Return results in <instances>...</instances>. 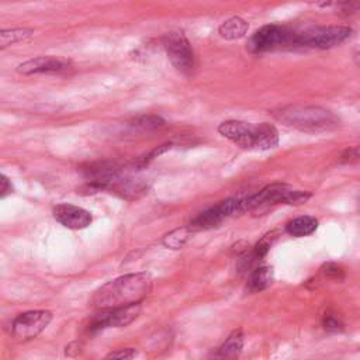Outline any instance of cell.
Returning a JSON list of instances; mask_svg holds the SVG:
<instances>
[{
  "mask_svg": "<svg viewBox=\"0 0 360 360\" xmlns=\"http://www.w3.org/2000/svg\"><path fill=\"white\" fill-rule=\"evenodd\" d=\"M0 198H6L8 194H11L13 193V184H11V181L8 180V177L7 176H4V174H1L0 176Z\"/></svg>",
  "mask_w": 360,
  "mask_h": 360,
  "instance_id": "cb8c5ba5",
  "label": "cell"
},
{
  "mask_svg": "<svg viewBox=\"0 0 360 360\" xmlns=\"http://www.w3.org/2000/svg\"><path fill=\"white\" fill-rule=\"evenodd\" d=\"M340 159L343 162H360V146L345 149Z\"/></svg>",
  "mask_w": 360,
  "mask_h": 360,
  "instance_id": "603a6c76",
  "label": "cell"
},
{
  "mask_svg": "<svg viewBox=\"0 0 360 360\" xmlns=\"http://www.w3.org/2000/svg\"><path fill=\"white\" fill-rule=\"evenodd\" d=\"M294 46H298V31L281 24L263 25L255 31L248 42V49L253 53H263Z\"/></svg>",
  "mask_w": 360,
  "mask_h": 360,
  "instance_id": "277c9868",
  "label": "cell"
},
{
  "mask_svg": "<svg viewBox=\"0 0 360 360\" xmlns=\"http://www.w3.org/2000/svg\"><path fill=\"white\" fill-rule=\"evenodd\" d=\"M52 215L62 226L75 231L87 228L93 221V217L87 210L68 202L55 205L52 210Z\"/></svg>",
  "mask_w": 360,
  "mask_h": 360,
  "instance_id": "30bf717a",
  "label": "cell"
},
{
  "mask_svg": "<svg viewBox=\"0 0 360 360\" xmlns=\"http://www.w3.org/2000/svg\"><path fill=\"white\" fill-rule=\"evenodd\" d=\"M248 22L240 18V17H231L228 20H225L219 27H218V34L224 38V39H239L242 37H245V34L248 32Z\"/></svg>",
  "mask_w": 360,
  "mask_h": 360,
  "instance_id": "5bb4252c",
  "label": "cell"
},
{
  "mask_svg": "<svg viewBox=\"0 0 360 360\" xmlns=\"http://www.w3.org/2000/svg\"><path fill=\"white\" fill-rule=\"evenodd\" d=\"M274 278V271L270 266H260L250 271L248 277V285L246 288L250 292H260L270 287Z\"/></svg>",
  "mask_w": 360,
  "mask_h": 360,
  "instance_id": "7c38bea8",
  "label": "cell"
},
{
  "mask_svg": "<svg viewBox=\"0 0 360 360\" xmlns=\"http://www.w3.org/2000/svg\"><path fill=\"white\" fill-rule=\"evenodd\" d=\"M169 149H172V143H163V145H160V146H158V148H155L152 152H149L146 156H143V158H141L139 160H138V166L139 167H143V166H146L150 160H153L155 158H158V156H160L162 153H165V152H167Z\"/></svg>",
  "mask_w": 360,
  "mask_h": 360,
  "instance_id": "d6986e66",
  "label": "cell"
},
{
  "mask_svg": "<svg viewBox=\"0 0 360 360\" xmlns=\"http://www.w3.org/2000/svg\"><path fill=\"white\" fill-rule=\"evenodd\" d=\"M32 35H34V30L27 28V27L1 30V32H0V48L6 49L10 45H14L17 42H22V41L30 39Z\"/></svg>",
  "mask_w": 360,
  "mask_h": 360,
  "instance_id": "e0dca14e",
  "label": "cell"
},
{
  "mask_svg": "<svg viewBox=\"0 0 360 360\" xmlns=\"http://www.w3.org/2000/svg\"><path fill=\"white\" fill-rule=\"evenodd\" d=\"M162 45L170 63L181 73L190 75L195 66L193 46L183 31H170L162 37Z\"/></svg>",
  "mask_w": 360,
  "mask_h": 360,
  "instance_id": "8992f818",
  "label": "cell"
},
{
  "mask_svg": "<svg viewBox=\"0 0 360 360\" xmlns=\"http://www.w3.org/2000/svg\"><path fill=\"white\" fill-rule=\"evenodd\" d=\"M129 125L134 128L149 131V129H156V128L165 125V120L156 114H142V115L132 118Z\"/></svg>",
  "mask_w": 360,
  "mask_h": 360,
  "instance_id": "ac0fdd59",
  "label": "cell"
},
{
  "mask_svg": "<svg viewBox=\"0 0 360 360\" xmlns=\"http://www.w3.org/2000/svg\"><path fill=\"white\" fill-rule=\"evenodd\" d=\"M352 59H353V63H354L356 66H359V68H360V45H359V46H356V48L353 49Z\"/></svg>",
  "mask_w": 360,
  "mask_h": 360,
  "instance_id": "484cf974",
  "label": "cell"
},
{
  "mask_svg": "<svg viewBox=\"0 0 360 360\" xmlns=\"http://www.w3.org/2000/svg\"><path fill=\"white\" fill-rule=\"evenodd\" d=\"M142 305L141 302L118 307V308H104L96 309V312L90 316L87 323V330L94 333L108 328H122L134 322L141 314Z\"/></svg>",
  "mask_w": 360,
  "mask_h": 360,
  "instance_id": "52a82bcc",
  "label": "cell"
},
{
  "mask_svg": "<svg viewBox=\"0 0 360 360\" xmlns=\"http://www.w3.org/2000/svg\"><path fill=\"white\" fill-rule=\"evenodd\" d=\"M191 233H193V231L188 225L172 229L170 232H167L162 236V245L167 249L179 250L188 242V239L191 238Z\"/></svg>",
  "mask_w": 360,
  "mask_h": 360,
  "instance_id": "9a60e30c",
  "label": "cell"
},
{
  "mask_svg": "<svg viewBox=\"0 0 360 360\" xmlns=\"http://www.w3.org/2000/svg\"><path fill=\"white\" fill-rule=\"evenodd\" d=\"M135 356H136V350L135 349L125 347V349H120L117 352H111L105 357L107 359H132Z\"/></svg>",
  "mask_w": 360,
  "mask_h": 360,
  "instance_id": "7402d4cb",
  "label": "cell"
},
{
  "mask_svg": "<svg viewBox=\"0 0 360 360\" xmlns=\"http://www.w3.org/2000/svg\"><path fill=\"white\" fill-rule=\"evenodd\" d=\"M52 321V312L34 309L17 315L11 323V335L21 342L37 338Z\"/></svg>",
  "mask_w": 360,
  "mask_h": 360,
  "instance_id": "9c48e42d",
  "label": "cell"
},
{
  "mask_svg": "<svg viewBox=\"0 0 360 360\" xmlns=\"http://www.w3.org/2000/svg\"><path fill=\"white\" fill-rule=\"evenodd\" d=\"M150 288L152 278L148 273L124 274L97 288L90 297L89 305L94 309H104L142 302Z\"/></svg>",
  "mask_w": 360,
  "mask_h": 360,
  "instance_id": "6da1fadb",
  "label": "cell"
},
{
  "mask_svg": "<svg viewBox=\"0 0 360 360\" xmlns=\"http://www.w3.org/2000/svg\"><path fill=\"white\" fill-rule=\"evenodd\" d=\"M356 0H336V3L342 7V10L347 11V10H352L353 8V3Z\"/></svg>",
  "mask_w": 360,
  "mask_h": 360,
  "instance_id": "d4e9b609",
  "label": "cell"
},
{
  "mask_svg": "<svg viewBox=\"0 0 360 360\" xmlns=\"http://www.w3.org/2000/svg\"><path fill=\"white\" fill-rule=\"evenodd\" d=\"M322 326L328 332H338L343 329V323L333 315H325L322 319Z\"/></svg>",
  "mask_w": 360,
  "mask_h": 360,
  "instance_id": "44dd1931",
  "label": "cell"
},
{
  "mask_svg": "<svg viewBox=\"0 0 360 360\" xmlns=\"http://www.w3.org/2000/svg\"><path fill=\"white\" fill-rule=\"evenodd\" d=\"M322 271L325 273L326 277L333 278V280H342L345 277V270L336 264V263H326L322 266Z\"/></svg>",
  "mask_w": 360,
  "mask_h": 360,
  "instance_id": "ffe728a7",
  "label": "cell"
},
{
  "mask_svg": "<svg viewBox=\"0 0 360 360\" xmlns=\"http://www.w3.org/2000/svg\"><path fill=\"white\" fill-rule=\"evenodd\" d=\"M271 115L283 125L308 134L329 132L340 125L339 118L332 111L318 105L290 104L273 110Z\"/></svg>",
  "mask_w": 360,
  "mask_h": 360,
  "instance_id": "7a4b0ae2",
  "label": "cell"
},
{
  "mask_svg": "<svg viewBox=\"0 0 360 360\" xmlns=\"http://www.w3.org/2000/svg\"><path fill=\"white\" fill-rule=\"evenodd\" d=\"M70 60L60 56H37L17 65L15 70L20 75H38V73H58L69 69Z\"/></svg>",
  "mask_w": 360,
  "mask_h": 360,
  "instance_id": "8fae6325",
  "label": "cell"
},
{
  "mask_svg": "<svg viewBox=\"0 0 360 360\" xmlns=\"http://www.w3.org/2000/svg\"><path fill=\"white\" fill-rule=\"evenodd\" d=\"M242 204H240V198L233 197V198H226L221 202H218L217 205H212L207 210H204L202 212H200L195 218L191 219L190 222V228L193 232L197 231H207V229H212L219 226L224 219L236 215V214H242Z\"/></svg>",
  "mask_w": 360,
  "mask_h": 360,
  "instance_id": "ba28073f",
  "label": "cell"
},
{
  "mask_svg": "<svg viewBox=\"0 0 360 360\" xmlns=\"http://www.w3.org/2000/svg\"><path fill=\"white\" fill-rule=\"evenodd\" d=\"M318 228V219L312 215L297 217L285 224V232L295 238H302L314 233Z\"/></svg>",
  "mask_w": 360,
  "mask_h": 360,
  "instance_id": "4fadbf2b",
  "label": "cell"
},
{
  "mask_svg": "<svg viewBox=\"0 0 360 360\" xmlns=\"http://www.w3.org/2000/svg\"><path fill=\"white\" fill-rule=\"evenodd\" d=\"M243 347V332L242 329H235L226 340L218 347L215 356L218 357H236Z\"/></svg>",
  "mask_w": 360,
  "mask_h": 360,
  "instance_id": "2e32d148",
  "label": "cell"
},
{
  "mask_svg": "<svg viewBox=\"0 0 360 360\" xmlns=\"http://www.w3.org/2000/svg\"><path fill=\"white\" fill-rule=\"evenodd\" d=\"M352 35V28L346 25L311 27L298 32V46L329 49L340 45Z\"/></svg>",
  "mask_w": 360,
  "mask_h": 360,
  "instance_id": "5b68a950",
  "label": "cell"
},
{
  "mask_svg": "<svg viewBox=\"0 0 360 360\" xmlns=\"http://www.w3.org/2000/svg\"><path fill=\"white\" fill-rule=\"evenodd\" d=\"M218 132L236 146L249 150H267L278 145V131L267 122L253 124L240 120H226L218 125Z\"/></svg>",
  "mask_w": 360,
  "mask_h": 360,
  "instance_id": "3957f363",
  "label": "cell"
}]
</instances>
